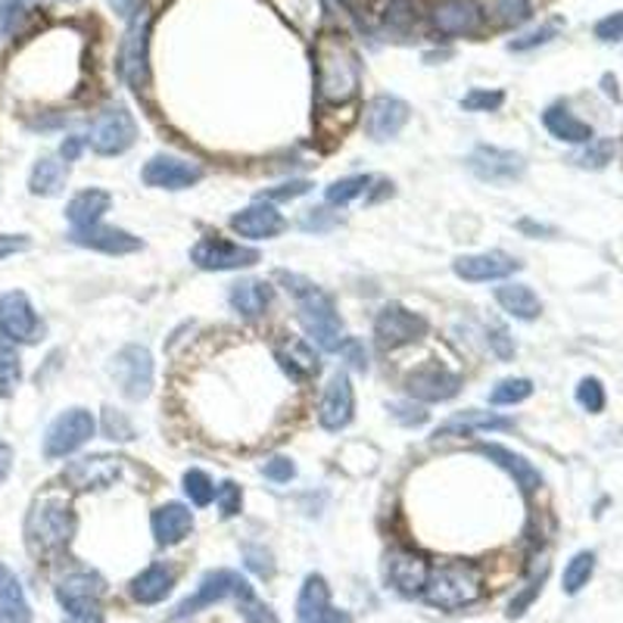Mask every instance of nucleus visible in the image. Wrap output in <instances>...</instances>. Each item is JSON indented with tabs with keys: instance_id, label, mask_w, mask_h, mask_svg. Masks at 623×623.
Returning a JSON list of instances; mask_svg holds the SVG:
<instances>
[{
	"instance_id": "1",
	"label": "nucleus",
	"mask_w": 623,
	"mask_h": 623,
	"mask_svg": "<svg viewBox=\"0 0 623 623\" xmlns=\"http://www.w3.org/2000/svg\"><path fill=\"white\" fill-rule=\"evenodd\" d=\"M277 281L296 299V318H299L303 331L309 333L321 350H340V343H343V321H340V312L333 306L331 296L321 291L318 284H312L309 277H303V274L277 272Z\"/></svg>"
},
{
	"instance_id": "2",
	"label": "nucleus",
	"mask_w": 623,
	"mask_h": 623,
	"mask_svg": "<svg viewBox=\"0 0 623 623\" xmlns=\"http://www.w3.org/2000/svg\"><path fill=\"white\" fill-rule=\"evenodd\" d=\"M315 81L318 98L325 103H347L359 94L362 84V66L350 44L337 35L318 41L315 47Z\"/></svg>"
},
{
	"instance_id": "3",
	"label": "nucleus",
	"mask_w": 623,
	"mask_h": 623,
	"mask_svg": "<svg viewBox=\"0 0 623 623\" xmlns=\"http://www.w3.org/2000/svg\"><path fill=\"white\" fill-rule=\"evenodd\" d=\"M484 580L471 565H443L430 570L428 586H424V602L440 611H458L480 599Z\"/></svg>"
},
{
	"instance_id": "4",
	"label": "nucleus",
	"mask_w": 623,
	"mask_h": 623,
	"mask_svg": "<svg viewBox=\"0 0 623 623\" xmlns=\"http://www.w3.org/2000/svg\"><path fill=\"white\" fill-rule=\"evenodd\" d=\"M72 533H76V514H72L69 502H63L57 496H47V499L35 502L32 514H29V524H25V536H29V545L35 552L66 548Z\"/></svg>"
},
{
	"instance_id": "5",
	"label": "nucleus",
	"mask_w": 623,
	"mask_h": 623,
	"mask_svg": "<svg viewBox=\"0 0 623 623\" xmlns=\"http://www.w3.org/2000/svg\"><path fill=\"white\" fill-rule=\"evenodd\" d=\"M103 580L91 570L69 574L57 586V602L66 611V623H103Z\"/></svg>"
},
{
	"instance_id": "6",
	"label": "nucleus",
	"mask_w": 623,
	"mask_h": 623,
	"mask_svg": "<svg viewBox=\"0 0 623 623\" xmlns=\"http://www.w3.org/2000/svg\"><path fill=\"white\" fill-rule=\"evenodd\" d=\"M150 25H154L150 10H137L118 47V72L135 91H140L150 76Z\"/></svg>"
},
{
	"instance_id": "7",
	"label": "nucleus",
	"mask_w": 623,
	"mask_h": 623,
	"mask_svg": "<svg viewBox=\"0 0 623 623\" xmlns=\"http://www.w3.org/2000/svg\"><path fill=\"white\" fill-rule=\"evenodd\" d=\"M225 599H243V602H253V589L250 584L237 574V570H209L200 586H196L194 596H188L184 602L178 604L175 621L181 618H191L196 611L209 608L215 602H225Z\"/></svg>"
},
{
	"instance_id": "8",
	"label": "nucleus",
	"mask_w": 623,
	"mask_h": 623,
	"mask_svg": "<svg viewBox=\"0 0 623 623\" xmlns=\"http://www.w3.org/2000/svg\"><path fill=\"white\" fill-rule=\"evenodd\" d=\"M98 430V421L88 409H69L59 418L50 421V428L44 433V455L47 458H66L76 449H81Z\"/></svg>"
},
{
	"instance_id": "9",
	"label": "nucleus",
	"mask_w": 623,
	"mask_h": 623,
	"mask_svg": "<svg viewBox=\"0 0 623 623\" xmlns=\"http://www.w3.org/2000/svg\"><path fill=\"white\" fill-rule=\"evenodd\" d=\"M262 256L253 247H240L225 237H203L191 247V262L203 272H237V269H250Z\"/></svg>"
},
{
	"instance_id": "10",
	"label": "nucleus",
	"mask_w": 623,
	"mask_h": 623,
	"mask_svg": "<svg viewBox=\"0 0 623 623\" xmlns=\"http://www.w3.org/2000/svg\"><path fill=\"white\" fill-rule=\"evenodd\" d=\"M374 337H377L381 350H399V347H409V343H418L421 337H428V321L418 312H409L399 303H389L374 318Z\"/></svg>"
},
{
	"instance_id": "11",
	"label": "nucleus",
	"mask_w": 623,
	"mask_h": 623,
	"mask_svg": "<svg viewBox=\"0 0 623 623\" xmlns=\"http://www.w3.org/2000/svg\"><path fill=\"white\" fill-rule=\"evenodd\" d=\"M122 471H125V462L118 455L98 452V455H84V458L69 462L66 471H63V484L78 489V492H84V489H106L122 477Z\"/></svg>"
},
{
	"instance_id": "12",
	"label": "nucleus",
	"mask_w": 623,
	"mask_h": 623,
	"mask_svg": "<svg viewBox=\"0 0 623 623\" xmlns=\"http://www.w3.org/2000/svg\"><path fill=\"white\" fill-rule=\"evenodd\" d=\"M467 169L484 184H511V181L524 175L526 162L524 156L514 154V150L480 144V147H474V154L467 156Z\"/></svg>"
},
{
	"instance_id": "13",
	"label": "nucleus",
	"mask_w": 623,
	"mask_h": 623,
	"mask_svg": "<svg viewBox=\"0 0 623 623\" xmlns=\"http://www.w3.org/2000/svg\"><path fill=\"white\" fill-rule=\"evenodd\" d=\"M113 377L128 399H147L154 389V355L147 347H125L113 359Z\"/></svg>"
},
{
	"instance_id": "14",
	"label": "nucleus",
	"mask_w": 623,
	"mask_h": 623,
	"mask_svg": "<svg viewBox=\"0 0 623 623\" xmlns=\"http://www.w3.org/2000/svg\"><path fill=\"white\" fill-rule=\"evenodd\" d=\"M88 140H91V150L100 156L125 154V150L137 140L135 116H132L125 106L106 110V113L94 122V128H91V137H88Z\"/></svg>"
},
{
	"instance_id": "15",
	"label": "nucleus",
	"mask_w": 623,
	"mask_h": 623,
	"mask_svg": "<svg viewBox=\"0 0 623 623\" xmlns=\"http://www.w3.org/2000/svg\"><path fill=\"white\" fill-rule=\"evenodd\" d=\"M406 389L411 399H421V403H446L462 389V374L449 371L440 362H428L406 374Z\"/></svg>"
},
{
	"instance_id": "16",
	"label": "nucleus",
	"mask_w": 623,
	"mask_h": 623,
	"mask_svg": "<svg viewBox=\"0 0 623 623\" xmlns=\"http://www.w3.org/2000/svg\"><path fill=\"white\" fill-rule=\"evenodd\" d=\"M0 331L13 343H35L41 337L38 312L22 291H10L0 296Z\"/></svg>"
},
{
	"instance_id": "17",
	"label": "nucleus",
	"mask_w": 623,
	"mask_h": 623,
	"mask_svg": "<svg viewBox=\"0 0 623 623\" xmlns=\"http://www.w3.org/2000/svg\"><path fill=\"white\" fill-rule=\"evenodd\" d=\"M140 178L147 188H156V191H184V188H194L203 178V169L181 156H154L144 166Z\"/></svg>"
},
{
	"instance_id": "18",
	"label": "nucleus",
	"mask_w": 623,
	"mask_h": 623,
	"mask_svg": "<svg viewBox=\"0 0 623 623\" xmlns=\"http://www.w3.org/2000/svg\"><path fill=\"white\" fill-rule=\"evenodd\" d=\"M355 415V389H352V381L347 371H337L328 387H325V396H321V406H318V424L325 430H343L352 421Z\"/></svg>"
},
{
	"instance_id": "19",
	"label": "nucleus",
	"mask_w": 623,
	"mask_h": 623,
	"mask_svg": "<svg viewBox=\"0 0 623 623\" xmlns=\"http://www.w3.org/2000/svg\"><path fill=\"white\" fill-rule=\"evenodd\" d=\"M521 269V262L514 256L502 253V250H489V253L458 256L452 262V272L458 274L467 284H489V281H502Z\"/></svg>"
},
{
	"instance_id": "20",
	"label": "nucleus",
	"mask_w": 623,
	"mask_h": 623,
	"mask_svg": "<svg viewBox=\"0 0 623 623\" xmlns=\"http://www.w3.org/2000/svg\"><path fill=\"white\" fill-rule=\"evenodd\" d=\"M409 116L411 110L406 100L393 98V94H381V98L371 100L369 110H365V132L374 140H389V137H396L406 128Z\"/></svg>"
},
{
	"instance_id": "21",
	"label": "nucleus",
	"mask_w": 623,
	"mask_h": 623,
	"mask_svg": "<svg viewBox=\"0 0 623 623\" xmlns=\"http://www.w3.org/2000/svg\"><path fill=\"white\" fill-rule=\"evenodd\" d=\"M430 565L415 555V552H389L387 555V584L399 592V596H421L424 586H428Z\"/></svg>"
},
{
	"instance_id": "22",
	"label": "nucleus",
	"mask_w": 623,
	"mask_h": 623,
	"mask_svg": "<svg viewBox=\"0 0 623 623\" xmlns=\"http://www.w3.org/2000/svg\"><path fill=\"white\" fill-rule=\"evenodd\" d=\"M231 228L240 237H250V240H269V237H277V234L287 228V218L277 213L274 203H265L259 200L253 206L240 209V213L231 218Z\"/></svg>"
},
{
	"instance_id": "23",
	"label": "nucleus",
	"mask_w": 623,
	"mask_h": 623,
	"mask_svg": "<svg viewBox=\"0 0 623 623\" xmlns=\"http://www.w3.org/2000/svg\"><path fill=\"white\" fill-rule=\"evenodd\" d=\"M69 240L78 247H88V250H98V253L106 256H128L144 247L140 237H135V234L122 231V228H106V225H91V228L72 231Z\"/></svg>"
},
{
	"instance_id": "24",
	"label": "nucleus",
	"mask_w": 623,
	"mask_h": 623,
	"mask_svg": "<svg viewBox=\"0 0 623 623\" xmlns=\"http://www.w3.org/2000/svg\"><path fill=\"white\" fill-rule=\"evenodd\" d=\"M433 25L443 35H471L480 25L477 0H440L433 7Z\"/></svg>"
},
{
	"instance_id": "25",
	"label": "nucleus",
	"mask_w": 623,
	"mask_h": 623,
	"mask_svg": "<svg viewBox=\"0 0 623 623\" xmlns=\"http://www.w3.org/2000/svg\"><path fill=\"white\" fill-rule=\"evenodd\" d=\"M477 452H480L484 458H489L492 465L506 467L508 474L514 477V484L524 489V492H536V489L543 487V474L530 465L524 455H518V452H511V449L499 446V443H480Z\"/></svg>"
},
{
	"instance_id": "26",
	"label": "nucleus",
	"mask_w": 623,
	"mask_h": 623,
	"mask_svg": "<svg viewBox=\"0 0 623 623\" xmlns=\"http://www.w3.org/2000/svg\"><path fill=\"white\" fill-rule=\"evenodd\" d=\"M154 536L159 545H175L181 543L191 530H194V511L181 502H166L154 511L150 518Z\"/></svg>"
},
{
	"instance_id": "27",
	"label": "nucleus",
	"mask_w": 623,
	"mask_h": 623,
	"mask_svg": "<svg viewBox=\"0 0 623 623\" xmlns=\"http://www.w3.org/2000/svg\"><path fill=\"white\" fill-rule=\"evenodd\" d=\"M113 206V196L100 188H88V191H78L69 206H66V218L72 225V231H81V228H91V225H100V218L110 213Z\"/></svg>"
},
{
	"instance_id": "28",
	"label": "nucleus",
	"mask_w": 623,
	"mask_h": 623,
	"mask_svg": "<svg viewBox=\"0 0 623 623\" xmlns=\"http://www.w3.org/2000/svg\"><path fill=\"white\" fill-rule=\"evenodd\" d=\"M511 428H514V421H511V418H502V415H496V411L467 409L446 418V421L437 428L433 437H471V433H477V430H511Z\"/></svg>"
},
{
	"instance_id": "29",
	"label": "nucleus",
	"mask_w": 623,
	"mask_h": 623,
	"mask_svg": "<svg viewBox=\"0 0 623 623\" xmlns=\"http://www.w3.org/2000/svg\"><path fill=\"white\" fill-rule=\"evenodd\" d=\"M172 586H175V570L172 567L150 565L132 580V596L140 604H156L172 592Z\"/></svg>"
},
{
	"instance_id": "30",
	"label": "nucleus",
	"mask_w": 623,
	"mask_h": 623,
	"mask_svg": "<svg viewBox=\"0 0 623 623\" xmlns=\"http://www.w3.org/2000/svg\"><path fill=\"white\" fill-rule=\"evenodd\" d=\"M0 618L7 623H32V608L22 592L20 577L7 565H0Z\"/></svg>"
},
{
	"instance_id": "31",
	"label": "nucleus",
	"mask_w": 623,
	"mask_h": 623,
	"mask_svg": "<svg viewBox=\"0 0 623 623\" xmlns=\"http://www.w3.org/2000/svg\"><path fill=\"white\" fill-rule=\"evenodd\" d=\"M496 303L518 321H536L540 312H543V303L540 296L530 291L526 284H502L496 287Z\"/></svg>"
},
{
	"instance_id": "32",
	"label": "nucleus",
	"mask_w": 623,
	"mask_h": 623,
	"mask_svg": "<svg viewBox=\"0 0 623 623\" xmlns=\"http://www.w3.org/2000/svg\"><path fill=\"white\" fill-rule=\"evenodd\" d=\"M228 299H231V309L237 312V315H243V318H259L262 312L269 309V303H272V287H269L265 281L247 277V281L234 284Z\"/></svg>"
},
{
	"instance_id": "33",
	"label": "nucleus",
	"mask_w": 623,
	"mask_h": 623,
	"mask_svg": "<svg viewBox=\"0 0 623 623\" xmlns=\"http://www.w3.org/2000/svg\"><path fill=\"white\" fill-rule=\"evenodd\" d=\"M69 175V162H63L57 156H41L29 175V191L35 196H57L66 188Z\"/></svg>"
},
{
	"instance_id": "34",
	"label": "nucleus",
	"mask_w": 623,
	"mask_h": 623,
	"mask_svg": "<svg viewBox=\"0 0 623 623\" xmlns=\"http://www.w3.org/2000/svg\"><path fill=\"white\" fill-rule=\"evenodd\" d=\"M543 125L548 128V135L565 140V144H589L592 140V128L565 106H548L543 113Z\"/></svg>"
},
{
	"instance_id": "35",
	"label": "nucleus",
	"mask_w": 623,
	"mask_h": 623,
	"mask_svg": "<svg viewBox=\"0 0 623 623\" xmlns=\"http://www.w3.org/2000/svg\"><path fill=\"white\" fill-rule=\"evenodd\" d=\"M328 608H331V589L325 584V577L321 574H309L303 589H299V599H296V621L312 623Z\"/></svg>"
},
{
	"instance_id": "36",
	"label": "nucleus",
	"mask_w": 623,
	"mask_h": 623,
	"mask_svg": "<svg viewBox=\"0 0 623 623\" xmlns=\"http://www.w3.org/2000/svg\"><path fill=\"white\" fill-rule=\"evenodd\" d=\"M22 381V362L16 343L0 331V396H13Z\"/></svg>"
},
{
	"instance_id": "37",
	"label": "nucleus",
	"mask_w": 623,
	"mask_h": 623,
	"mask_svg": "<svg viewBox=\"0 0 623 623\" xmlns=\"http://www.w3.org/2000/svg\"><path fill=\"white\" fill-rule=\"evenodd\" d=\"M592 574H596V555H592V552H577V555L567 562L565 580H562L567 596H577V592L592 580Z\"/></svg>"
},
{
	"instance_id": "38",
	"label": "nucleus",
	"mask_w": 623,
	"mask_h": 623,
	"mask_svg": "<svg viewBox=\"0 0 623 623\" xmlns=\"http://www.w3.org/2000/svg\"><path fill=\"white\" fill-rule=\"evenodd\" d=\"M371 181H374L371 175L340 178V181H333L331 188L325 191V200H328V206H347V203H352L355 196H362L369 191Z\"/></svg>"
},
{
	"instance_id": "39",
	"label": "nucleus",
	"mask_w": 623,
	"mask_h": 623,
	"mask_svg": "<svg viewBox=\"0 0 623 623\" xmlns=\"http://www.w3.org/2000/svg\"><path fill=\"white\" fill-rule=\"evenodd\" d=\"M530 393H533V384L526 377H506L489 389V403L492 406H514V403H524Z\"/></svg>"
},
{
	"instance_id": "40",
	"label": "nucleus",
	"mask_w": 623,
	"mask_h": 623,
	"mask_svg": "<svg viewBox=\"0 0 623 623\" xmlns=\"http://www.w3.org/2000/svg\"><path fill=\"white\" fill-rule=\"evenodd\" d=\"M184 492L191 496V502H194L196 508H206L215 499V484L209 480L206 471L191 467V471H184Z\"/></svg>"
},
{
	"instance_id": "41",
	"label": "nucleus",
	"mask_w": 623,
	"mask_h": 623,
	"mask_svg": "<svg viewBox=\"0 0 623 623\" xmlns=\"http://www.w3.org/2000/svg\"><path fill=\"white\" fill-rule=\"evenodd\" d=\"M489 13L499 25H521V22L530 20L533 3L530 0H492Z\"/></svg>"
},
{
	"instance_id": "42",
	"label": "nucleus",
	"mask_w": 623,
	"mask_h": 623,
	"mask_svg": "<svg viewBox=\"0 0 623 623\" xmlns=\"http://www.w3.org/2000/svg\"><path fill=\"white\" fill-rule=\"evenodd\" d=\"M611 159H614V140L611 137H599V140L586 144L584 154L577 156V166L580 169H604Z\"/></svg>"
},
{
	"instance_id": "43",
	"label": "nucleus",
	"mask_w": 623,
	"mask_h": 623,
	"mask_svg": "<svg viewBox=\"0 0 623 623\" xmlns=\"http://www.w3.org/2000/svg\"><path fill=\"white\" fill-rule=\"evenodd\" d=\"M502 103H506V94H502V91L474 88V91H467L465 98H462V110H467V113H492V110H499Z\"/></svg>"
},
{
	"instance_id": "44",
	"label": "nucleus",
	"mask_w": 623,
	"mask_h": 623,
	"mask_svg": "<svg viewBox=\"0 0 623 623\" xmlns=\"http://www.w3.org/2000/svg\"><path fill=\"white\" fill-rule=\"evenodd\" d=\"M577 403L584 406L589 415H599L604 409V387L599 377H584L577 387Z\"/></svg>"
},
{
	"instance_id": "45",
	"label": "nucleus",
	"mask_w": 623,
	"mask_h": 623,
	"mask_svg": "<svg viewBox=\"0 0 623 623\" xmlns=\"http://www.w3.org/2000/svg\"><path fill=\"white\" fill-rule=\"evenodd\" d=\"M215 506L222 511V518H234L243 506V492L234 480H225L222 487H215Z\"/></svg>"
},
{
	"instance_id": "46",
	"label": "nucleus",
	"mask_w": 623,
	"mask_h": 623,
	"mask_svg": "<svg viewBox=\"0 0 623 623\" xmlns=\"http://www.w3.org/2000/svg\"><path fill=\"white\" fill-rule=\"evenodd\" d=\"M103 430H106V437L110 440H135V428H132V421L122 415V411H113L106 409V415H103Z\"/></svg>"
},
{
	"instance_id": "47",
	"label": "nucleus",
	"mask_w": 623,
	"mask_h": 623,
	"mask_svg": "<svg viewBox=\"0 0 623 623\" xmlns=\"http://www.w3.org/2000/svg\"><path fill=\"white\" fill-rule=\"evenodd\" d=\"M309 191H312V181H287V184H277V188L262 191L259 200H265V203H274V200H296V196L309 194Z\"/></svg>"
},
{
	"instance_id": "48",
	"label": "nucleus",
	"mask_w": 623,
	"mask_h": 623,
	"mask_svg": "<svg viewBox=\"0 0 623 623\" xmlns=\"http://www.w3.org/2000/svg\"><path fill=\"white\" fill-rule=\"evenodd\" d=\"M558 29H562V22H548V25L536 29V32H530V35H524V38L511 41L508 47H511V50H530V47H540V44H545V41L555 38V35H558Z\"/></svg>"
},
{
	"instance_id": "49",
	"label": "nucleus",
	"mask_w": 623,
	"mask_h": 623,
	"mask_svg": "<svg viewBox=\"0 0 623 623\" xmlns=\"http://www.w3.org/2000/svg\"><path fill=\"white\" fill-rule=\"evenodd\" d=\"M489 340V350L496 352L502 362H508V359H514V337L502 328V325H496V328H489L487 333Z\"/></svg>"
},
{
	"instance_id": "50",
	"label": "nucleus",
	"mask_w": 623,
	"mask_h": 623,
	"mask_svg": "<svg viewBox=\"0 0 623 623\" xmlns=\"http://www.w3.org/2000/svg\"><path fill=\"white\" fill-rule=\"evenodd\" d=\"M389 415H393L399 424H406V428H421V424L428 421V411L421 409V406H411V403H396V406H389Z\"/></svg>"
},
{
	"instance_id": "51",
	"label": "nucleus",
	"mask_w": 623,
	"mask_h": 623,
	"mask_svg": "<svg viewBox=\"0 0 623 623\" xmlns=\"http://www.w3.org/2000/svg\"><path fill=\"white\" fill-rule=\"evenodd\" d=\"M262 474L274 480V484H291L293 474H296V467H293L291 458H284V455H277V458H269L265 465H262Z\"/></svg>"
},
{
	"instance_id": "52",
	"label": "nucleus",
	"mask_w": 623,
	"mask_h": 623,
	"mask_svg": "<svg viewBox=\"0 0 623 623\" xmlns=\"http://www.w3.org/2000/svg\"><path fill=\"white\" fill-rule=\"evenodd\" d=\"M596 38L604 41V44H614V41L623 38V13H611L604 20L596 22Z\"/></svg>"
},
{
	"instance_id": "53",
	"label": "nucleus",
	"mask_w": 623,
	"mask_h": 623,
	"mask_svg": "<svg viewBox=\"0 0 623 623\" xmlns=\"http://www.w3.org/2000/svg\"><path fill=\"white\" fill-rule=\"evenodd\" d=\"M543 580H545V570L540 574V577H536V580H533V584L526 586L524 592H521V596H518L514 602L508 604V618H521V614H524L526 608L533 604V599L540 596V589H543Z\"/></svg>"
},
{
	"instance_id": "54",
	"label": "nucleus",
	"mask_w": 623,
	"mask_h": 623,
	"mask_svg": "<svg viewBox=\"0 0 623 623\" xmlns=\"http://www.w3.org/2000/svg\"><path fill=\"white\" fill-rule=\"evenodd\" d=\"M32 247V237L29 234H0V262L10 259V256L25 253Z\"/></svg>"
},
{
	"instance_id": "55",
	"label": "nucleus",
	"mask_w": 623,
	"mask_h": 623,
	"mask_svg": "<svg viewBox=\"0 0 623 623\" xmlns=\"http://www.w3.org/2000/svg\"><path fill=\"white\" fill-rule=\"evenodd\" d=\"M337 352H340V355H347V359H350V365L355 371L369 369V355H365V350L359 347V340H343Z\"/></svg>"
},
{
	"instance_id": "56",
	"label": "nucleus",
	"mask_w": 623,
	"mask_h": 623,
	"mask_svg": "<svg viewBox=\"0 0 623 623\" xmlns=\"http://www.w3.org/2000/svg\"><path fill=\"white\" fill-rule=\"evenodd\" d=\"M247 558H250V567H253L256 574H262V577H272L274 574L272 555H269V552H262V548H247Z\"/></svg>"
},
{
	"instance_id": "57",
	"label": "nucleus",
	"mask_w": 623,
	"mask_h": 623,
	"mask_svg": "<svg viewBox=\"0 0 623 623\" xmlns=\"http://www.w3.org/2000/svg\"><path fill=\"white\" fill-rule=\"evenodd\" d=\"M333 225V218H325V209H309V215L303 218V231H328Z\"/></svg>"
},
{
	"instance_id": "58",
	"label": "nucleus",
	"mask_w": 623,
	"mask_h": 623,
	"mask_svg": "<svg viewBox=\"0 0 623 623\" xmlns=\"http://www.w3.org/2000/svg\"><path fill=\"white\" fill-rule=\"evenodd\" d=\"M81 150H84V140H81V137L78 135L66 137L63 147H59V159H63V162H76L78 156H81Z\"/></svg>"
},
{
	"instance_id": "59",
	"label": "nucleus",
	"mask_w": 623,
	"mask_h": 623,
	"mask_svg": "<svg viewBox=\"0 0 623 623\" xmlns=\"http://www.w3.org/2000/svg\"><path fill=\"white\" fill-rule=\"evenodd\" d=\"M10 471H13V446H10V443H0V484L10 477Z\"/></svg>"
},
{
	"instance_id": "60",
	"label": "nucleus",
	"mask_w": 623,
	"mask_h": 623,
	"mask_svg": "<svg viewBox=\"0 0 623 623\" xmlns=\"http://www.w3.org/2000/svg\"><path fill=\"white\" fill-rule=\"evenodd\" d=\"M312 623H352V618L347 611H337V608H328V611H321L318 618Z\"/></svg>"
},
{
	"instance_id": "61",
	"label": "nucleus",
	"mask_w": 623,
	"mask_h": 623,
	"mask_svg": "<svg viewBox=\"0 0 623 623\" xmlns=\"http://www.w3.org/2000/svg\"><path fill=\"white\" fill-rule=\"evenodd\" d=\"M137 3H140V0H110V7L116 10L118 16H135Z\"/></svg>"
},
{
	"instance_id": "62",
	"label": "nucleus",
	"mask_w": 623,
	"mask_h": 623,
	"mask_svg": "<svg viewBox=\"0 0 623 623\" xmlns=\"http://www.w3.org/2000/svg\"><path fill=\"white\" fill-rule=\"evenodd\" d=\"M518 228H521V231H530V234H552V228H543V225H533V222H521Z\"/></svg>"
},
{
	"instance_id": "63",
	"label": "nucleus",
	"mask_w": 623,
	"mask_h": 623,
	"mask_svg": "<svg viewBox=\"0 0 623 623\" xmlns=\"http://www.w3.org/2000/svg\"><path fill=\"white\" fill-rule=\"evenodd\" d=\"M604 91H608L611 98L618 100V88H614V78H611V76H604Z\"/></svg>"
},
{
	"instance_id": "64",
	"label": "nucleus",
	"mask_w": 623,
	"mask_h": 623,
	"mask_svg": "<svg viewBox=\"0 0 623 623\" xmlns=\"http://www.w3.org/2000/svg\"><path fill=\"white\" fill-rule=\"evenodd\" d=\"M66 3H76V0H66Z\"/></svg>"
}]
</instances>
